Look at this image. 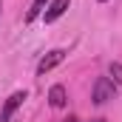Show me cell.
I'll list each match as a JSON object with an SVG mask.
<instances>
[{"mask_svg": "<svg viewBox=\"0 0 122 122\" xmlns=\"http://www.w3.org/2000/svg\"><path fill=\"white\" fill-rule=\"evenodd\" d=\"M111 82L117 88L122 85V62H111Z\"/></svg>", "mask_w": 122, "mask_h": 122, "instance_id": "cell-7", "label": "cell"}, {"mask_svg": "<svg viewBox=\"0 0 122 122\" xmlns=\"http://www.w3.org/2000/svg\"><path fill=\"white\" fill-rule=\"evenodd\" d=\"M117 97V85L111 82V77H99L97 82H94V105H105L108 99H114Z\"/></svg>", "mask_w": 122, "mask_h": 122, "instance_id": "cell-1", "label": "cell"}, {"mask_svg": "<svg viewBox=\"0 0 122 122\" xmlns=\"http://www.w3.org/2000/svg\"><path fill=\"white\" fill-rule=\"evenodd\" d=\"M46 9H48V0H34V3H31V9L26 11V23H34Z\"/></svg>", "mask_w": 122, "mask_h": 122, "instance_id": "cell-6", "label": "cell"}, {"mask_svg": "<svg viewBox=\"0 0 122 122\" xmlns=\"http://www.w3.org/2000/svg\"><path fill=\"white\" fill-rule=\"evenodd\" d=\"M62 122H77V119H74V117H68V119H62Z\"/></svg>", "mask_w": 122, "mask_h": 122, "instance_id": "cell-8", "label": "cell"}, {"mask_svg": "<svg viewBox=\"0 0 122 122\" xmlns=\"http://www.w3.org/2000/svg\"><path fill=\"white\" fill-rule=\"evenodd\" d=\"M68 6H71V0H51V3H48V9L43 11L46 23H54V20H60L62 14L68 11Z\"/></svg>", "mask_w": 122, "mask_h": 122, "instance_id": "cell-4", "label": "cell"}, {"mask_svg": "<svg viewBox=\"0 0 122 122\" xmlns=\"http://www.w3.org/2000/svg\"><path fill=\"white\" fill-rule=\"evenodd\" d=\"M0 9H3V3H0Z\"/></svg>", "mask_w": 122, "mask_h": 122, "instance_id": "cell-11", "label": "cell"}, {"mask_svg": "<svg viewBox=\"0 0 122 122\" xmlns=\"http://www.w3.org/2000/svg\"><path fill=\"white\" fill-rule=\"evenodd\" d=\"M48 102H51V108H65V102H68L65 88H62V85H51V91H48Z\"/></svg>", "mask_w": 122, "mask_h": 122, "instance_id": "cell-5", "label": "cell"}, {"mask_svg": "<svg viewBox=\"0 0 122 122\" xmlns=\"http://www.w3.org/2000/svg\"><path fill=\"white\" fill-rule=\"evenodd\" d=\"M62 60H65V51H62V48H54V51H48V54H46L43 60L37 62V77L48 74V71H51V68H57Z\"/></svg>", "mask_w": 122, "mask_h": 122, "instance_id": "cell-2", "label": "cell"}, {"mask_svg": "<svg viewBox=\"0 0 122 122\" xmlns=\"http://www.w3.org/2000/svg\"><path fill=\"white\" fill-rule=\"evenodd\" d=\"M99 3H105V0H99Z\"/></svg>", "mask_w": 122, "mask_h": 122, "instance_id": "cell-10", "label": "cell"}, {"mask_svg": "<svg viewBox=\"0 0 122 122\" xmlns=\"http://www.w3.org/2000/svg\"><path fill=\"white\" fill-rule=\"evenodd\" d=\"M88 122H105V119H88Z\"/></svg>", "mask_w": 122, "mask_h": 122, "instance_id": "cell-9", "label": "cell"}, {"mask_svg": "<svg viewBox=\"0 0 122 122\" xmlns=\"http://www.w3.org/2000/svg\"><path fill=\"white\" fill-rule=\"evenodd\" d=\"M26 102V91H14L9 99H6V105H3V111H0V122H9L11 117H14V111L20 108Z\"/></svg>", "mask_w": 122, "mask_h": 122, "instance_id": "cell-3", "label": "cell"}]
</instances>
